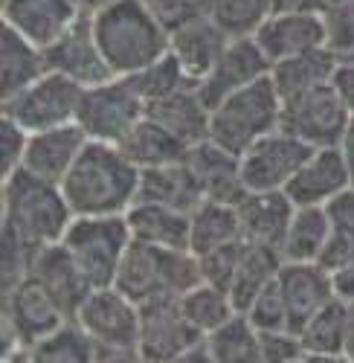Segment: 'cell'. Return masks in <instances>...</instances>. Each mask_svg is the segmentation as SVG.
<instances>
[{"mask_svg":"<svg viewBox=\"0 0 354 363\" xmlns=\"http://www.w3.org/2000/svg\"><path fill=\"white\" fill-rule=\"evenodd\" d=\"M62 192L76 216H125L139 192V169L120 145L87 140L62 180Z\"/></svg>","mask_w":354,"mask_h":363,"instance_id":"cell-1","label":"cell"},{"mask_svg":"<svg viewBox=\"0 0 354 363\" xmlns=\"http://www.w3.org/2000/svg\"><path fill=\"white\" fill-rule=\"evenodd\" d=\"M93 33L113 76L139 73L171 50V33L145 0H105L93 12Z\"/></svg>","mask_w":354,"mask_h":363,"instance_id":"cell-2","label":"cell"},{"mask_svg":"<svg viewBox=\"0 0 354 363\" xmlns=\"http://www.w3.org/2000/svg\"><path fill=\"white\" fill-rule=\"evenodd\" d=\"M76 213L64 192L23 166L4 177V227L21 235L33 250H44L64 238Z\"/></svg>","mask_w":354,"mask_h":363,"instance_id":"cell-3","label":"cell"},{"mask_svg":"<svg viewBox=\"0 0 354 363\" xmlns=\"http://www.w3.org/2000/svg\"><path fill=\"white\" fill-rule=\"evenodd\" d=\"M200 282V264L192 250H171L139 238H131L113 279V285L137 306L152 299H181Z\"/></svg>","mask_w":354,"mask_h":363,"instance_id":"cell-4","label":"cell"},{"mask_svg":"<svg viewBox=\"0 0 354 363\" xmlns=\"http://www.w3.org/2000/svg\"><path fill=\"white\" fill-rule=\"evenodd\" d=\"M276 128H282V96L268 73L212 108L210 140L241 157L256 140Z\"/></svg>","mask_w":354,"mask_h":363,"instance_id":"cell-5","label":"cell"},{"mask_svg":"<svg viewBox=\"0 0 354 363\" xmlns=\"http://www.w3.org/2000/svg\"><path fill=\"white\" fill-rule=\"evenodd\" d=\"M76 320L96 343V360H142L139 306L116 285L93 288L79 306Z\"/></svg>","mask_w":354,"mask_h":363,"instance_id":"cell-6","label":"cell"},{"mask_svg":"<svg viewBox=\"0 0 354 363\" xmlns=\"http://www.w3.org/2000/svg\"><path fill=\"white\" fill-rule=\"evenodd\" d=\"M131 227L125 216H76L62 245L79 264L91 288H108L116 279L120 262L131 245Z\"/></svg>","mask_w":354,"mask_h":363,"instance_id":"cell-7","label":"cell"},{"mask_svg":"<svg viewBox=\"0 0 354 363\" xmlns=\"http://www.w3.org/2000/svg\"><path fill=\"white\" fill-rule=\"evenodd\" d=\"M81 94H84V84H79L76 79L58 70H47L29 87H23L21 94L4 102V116L15 119L29 134L58 128V125L76 123Z\"/></svg>","mask_w":354,"mask_h":363,"instance_id":"cell-8","label":"cell"},{"mask_svg":"<svg viewBox=\"0 0 354 363\" xmlns=\"http://www.w3.org/2000/svg\"><path fill=\"white\" fill-rule=\"evenodd\" d=\"M348 123L351 111L346 108L331 82L282 99V128L314 148L340 145Z\"/></svg>","mask_w":354,"mask_h":363,"instance_id":"cell-9","label":"cell"},{"mask_svg":"<svg viewBox=\"0 0 354 363\" xmlns=\"http://www.w3.org/2000/svg\"><path fill=\"white\" fill-rule=\"evenodd\" d=\"M145 108L149 105L137 96V90L122 76H116L110 82L84 87L76 123L81 125L87 140L116 145L145 116Z\"/></svg>","mask_w":354,"mask_h":363,"instance_id":"cell-10","label":"cell"},{"mask_svg":"<svg viewBox=\"0 0 354 363\" xmlns=\"http://www.w3.org/2000/svg\"><path fill=\"white\" fill-rule=\"evenodd\" d=\"M314 155V145L287 134L285 128L256 140L241 155V180L247 192H276L290 184V177Z\"/></svg>","mask_w":354,"mask_h":363,"instance_id":"cell-11","label":"cell"},{"mask_svg":"<svg viewBox=\"0 0 354 363\" xmlns=\"http://www.w3.org/2000/svg\"><path fill=\"white\" fill-rule=\"evenodd\" d=\"M203 331L195 328L181 299H152L139 306V357L142 360H186L203 343Z\"/></svg>","mask_w":354,"mask_h":363,"instance_id":"cell-12","label":"cell"},{"mask_svg":"<svg viewBox=\"0 0 354 363\" xmlns=\"http://www.w3.org/2000/svg\"><path fill=\"white\" fill-rule=\"evenodd\" d=\"M44 55H47V70L64 73L84 87L116 79L105 62L99 44H96L93 12H79L76 21L64 29V33L50 47H44Z\"/></svg>","mask_w":354,"mask_h":363,"instance_id":"cell-13","label":"cell"},{"mask_svg":"<svg viewBox=\"0 0 354 363\" xmlns=\"http://www.w3.org/2000/svg\"><path fill=\"white\" fill-rule=\"evenodd\" d=\"M4 320L18 331V337L29 354V349H33L38 340L52 335V331L58 325H64L70 317L47 294V288L29 274L12 291L4 294Z\"/></svg>","mask_w":354,"mask_h":363,"instance_id":"cell-14","label":"cell"},{"mask_svg":"<svg viewBox=\"0 0 354 363\" xmlns=\"http://www.w3.org/2000/svg\"><path fill=\"white\" fill-rule=\"evenodd\" d=\"M270 67H273L270 58L261 52L256 38L253 35H239V38H232L227 44V50L221 52V58L215 62V67L210 70V76L200 79L195 87H198L200 99L206 102V108L212 111L229 94L247 87L250 82H256L261 76H268Z\"/></svg>","mask_w":354,"mask_h":363,"instance_id":"cell-15","label":"cell"},{"mask_svg":"<svg viewBox=\"0 0 354 363\" xmlns=\"http://www.w3.org/2000/svg\"><path fill=\"white\" fill-rule=\"evenodd\" d=\"M253 38L261 47V52L270 58V65H276L290 55L326 47V21L311 9L270 12L253 29Z\"/></svg>","mask_w":354,"mask_h":363,"instance_id":"cell-16","label":"cell"},{"mask_svg":"<svg viewBox=\"0 0 354 363\" xmlns=\"http://www.w3.org/2000/svg\"><path fill=\"white\" fill-rule=\"evenodd\" d=\"M351 184L354 180L343 145H326V148H314V155L290 177L285 192L297 206H326Z\"/></svg>","mask_w":354,"mask_h":363,"instance_id":"cell-17","label":"cell"},{"mask_svg":"<svg viewBox=\"0 0 354 363\" xmlns=\"http://www.w3.org/2000/svg\"><path fill=\"white\" fill-rule=\"evenodd\" d=\"M186 166L192 169L198 186L206 201H218L227 206H239L247 195V186L241 180V157L227 151L224 145L203 140L198 145H189Z\"/></svg>","mask_w":354,"mask_h":363,"instance_id":"cell-18","label":"cell"},{"mask_svg":"<svg viewBox=\"0 0 354 363\" xmlns=\"http://www.w3.org/2000/svg\"><path fill=\"white\" fill-rule=\"evenodd\" d=\"M279 282L287 302V328L297 335L326 302L337 296L331 270H326L319 262H285L279 270Z\"/></svg>","mask_w":354,"mask_h":363,"instance_id":"cell-19","label":"cell"},{"mask_svg":"<svg viewBox=\"0 0 354 363\" xmlns=\"http://www.w3.org/2000/svg\"><path fill=\"white\" fill-rule=\"evenodd\" d=\"M84 145H87V134L81 131L79 123L35 131V134H29L26 155H23L21 166L26 172H33V174L62 186L64 174L70 172V166L76 163V157L81 155Z\"/></svg>","mask_w":354,"mask_h":363,"instance_id":"cell-20","label":"cell"},{"mask_svg":"<svg viewBox=\"0 0 354 363\" xmlns=\"http://www.w3.org/2000/svg\"><path fill=\"white\" fill-rule=\"evenodd\" d=\"M229 41L232 35L212 15L195 18L183 26L171 29V52L177 55V62H181V67L195 84L210 76V70L215 67V62L221 58Z\"/></svg>","mask_w":354,"mask_h":363,"instance_id":"cell-21","label":"cell"},{"mask_svg":"<svg viewBox=\"0 0 354 363\" xmlns=\"http://www.w3.org/2000/svg\"><path fill=\"white\" fill-rule=\"evenodd\" d=\"M293 203L285 189L276 192H247L244 201L235 206L241 224V238L250 245H268V247H282L285 233L293 218Z\"/></svg>","mask_w":354,"mask_h":363,"instance_id":"cell-22","label":"cell"},{"mask_svg":"<svg viewBox=\"0 0 354 363\" xmlns=\"http://www.w3.org/2000/svg\"><path fill=\"white\" fill-rule=\"evenodd\" d=\"M44 288L47 294L62 306V311L76 320V311L84 302V296L91 294L93 288L87 285V279L81 277L79 264L73 262V256L67 253V247L58 241V245H50L44 250H38L35 262H33V270H29Z\"/></svg>","mask_w":354,"mask_h":363,"instance_id":"cell-23","label":"cell"},{"mask_svg":"<svg viewBox=\"0 0 354 363\" xmlns=\"http://www.w3.org/2000/svg\"><path fill=\"white\" fill-rule=\"evenodd\" d=\"M76 15L79 9L70 0H4V23L15 26L38 47H50Z\"/></svg>","mask_w":354,"mask_h":363,"instance_id":"cell-24","label":"cell"},{"mask_svg":"<svg viewBox=\"0 0 354 363\" xmlns=\"http://www.w3.org/2000/svg\"><path fill=\"white\" fill-rule=\"evenodd\" d=\"M131 235L149 245L171 247V250H192V213L174 209L166 203L134 201L125 213Z\"/></svg>","mask_w":354,"mask_h":363,"instance_id":"cell-25","label":"cell"},{"mask_svg":"<svg viewBox=\"0 0 354 363\" xmlns=\"http://www.w3.org/2000/svg\"><path fill=\"white\" fill-rule=\"evenodd\" d=\"M145 116H152L154 123L169 128L177 140H183L186 145H198L203 140H210L212 111L206 108V102L200 99L195 84H186L181 90H174L171 96L152 102L149 108H145Z\"/></svg>","mask_w":354,"mask_h":363,"instance_id":"cell-26","label":"cell"},{"mask_svg":"<svg viewBox=\"0 0 354 363\" xmlns=\"http://www.w3.org/2000/svg\"><path fill=\"white\" fill-rule=\"evenodd\" d=\"M44 73H47L44 47L21 35L15 26L4 23V33H0V99L4 102L12 99Z\"/></svg>","mask_w":354,"mask_h":363,"instance_id":"cell-27","label":"cell"},{"mask_svg":"<svg viewBox=\"0 0 354 363\" xmlns=\"http://www.w3.org/2000/svg\"><path fill=\"white\" fill-rule=\"evenodd\" d=\"M137 201L166 203V206H174V209H183V213H192V209L206 198L198 186L192 169L186 166V160H181V163L139 169Z\"/></svg>","mask_w":354,"mask_h":363,"instance_id":"cell-28","label":"cell"},{"mask_svg":"<svg viewBox=\"0 0 354 363\" xmlns=\"http://www.w3.org/2000/svg\"><path fill=\"white\" fill-rule=\"evenodd\" d=\"M122 148V155L137 166V169H152V166H166V163H181L186 157L189 145L177 140L169 128L154 123L152 116H142L139 123L116 143Z\"/></svg>","mask_w":354,"mask_h":363,"instance_id":"cell-29","label":"cell"},{"mask_svg":"<svg viewBox=\"0 0 354 363\" xmlns=\"http://www.w3.org/2000/svg\"><path fill=\"white\" fill-rule=\"evenodd\" d=\"M337 65H340V55L334 50L316 47V50H308V52H299V55H290V58H285V62H276L270 67V76H273L279 96L287 99V96L302 94V90H308V87L331 82Z\"/></svg>","mask_w":354,"mask_h":363,"instance_id":"cell-30","label":"cell"},{"mask_svg":"<svg viewBox=\"0 0 354 363\" xmlns=\"http://www.w3.org/2000/svg\"><path fill=\"white\" fill-rule=\"evenodd\" d=\"M329 235L331 221L326 206H297L279 253L285 262H319L329 247Z\"/></svg>","mask_w":354,"mask_h":363,"instance_id":"cell-31","label":"cell"},{"mask_svg":"<svg viewBox=\"0 0 354 363\" xmlns=\"http://www.w3.org/2000/svg\"><path fill=\"white\" fill-rule=\"evenodd\" d=\"M348 314H351V302L334 296L326 302L311 323L299 331L302 346H305V360H340L346 349V328H348Z\"/></svg>","mask_w":354,"mask_h":363,"instance_id":"cell-32","label":"cell"},{"mask_svg":"<svg viewBox=\"0 0 354 363\" xmlns=\"http://www.w3.org/2000/svg\"><path fill=\"white\" fill-rule=\"evenodd\" d=\"M285 259L276 247L268 245H250L244 247V256L239 262V270H235V279L229 285V296H232V306L239 314H244L250 308V302L258 296V291L273 282L279 277Z\"/></svg>","mask_w":354,"mask_h":363,"instance_id":"cell-33","label":"cell"},{"mask_svg":"<svg viewBox=\"0 0 354 363\" xmlns=\"http://www.w3.org/2000/svg\"><path fill=\"white\" fill-rule=\"evenodd\" d=\"M206 354L215 363H258L261 360V335L247 320V314H235L221 328L203 337Z\"/></svg>","mask_w":354,"mask_h":363,"instance_id":"cell-34","label":"cell"},{"mask_svg":"<svg viewBox=\"0 0 354 363\" xmlns=\"http://www.w3.org/2000/svg\"><path fill=\"white\" fill-rule=\"evenodd\" d=\"M241 238V224L235 206L218 203V201H200L192 209V253L203 256L227 241Z\"/></svg>","mask_w":354,"mask_h":363,"instance_id":"cell-35","label":"cell"},{"mask_svg":"<svg viewBox=\"0 0 354 363\" xmlns=\"http://www.w3.org/2000/svg\"><path fill=\"white\" fill-rule=\"evenodd\" d=\"M26 360H38V363H87L96 360V343L91 335L79 325V320H67L64 325H58L52 335L38 340L29 349Z\"/></svg>","mask_w":354,"mask_h":363,"instance_id":"cell-36","label":"cell"},{"mask_svg":"<svg viewBox=\"0 0 354 363\" xmlns=\"http://www.w3.org/2000/svg\"><path fill=\"white\" fill-rule=\"evenodd\" d=\"M181 308L186 314V320L200 328L203 335H210V331L221 328L227 320H232L235 314V306H232V296L229 291L224 288H215L210 282H200L195 288H189L183 296H181Z\"/></svg>","mask_w":354,"mask_h":363,"instance_id":"cell-37","label":"cell"},{"mask_svg":"<svg viewBox=\"0 0 354 363\" xmlns=\"http://www.w3.org/2000/svg\"><path fill=\"white\" fill-rule=\"evenodd\" d=\"M326 209L331 221V235L319 264L326 270H334L354 259V184L346 192H340L334 201H329Z\"/></svg>","mask_w":354,"mask_h":363,"instance_id":"cell-38","label":"cell"},{"mask_svg":"<svg viewBox=\"0 0 354 363\" xmlns=\"http://www.w3.org/2000/svg\"><path fill=\"white\" fill-rule=\"evenodd\" d=\"M134 90H137V96L145 102V105H152L157 99H166L171 96L174 90H181L186 84H195L186 70L181 67V62H177V55L169 50L163 58H157L154 65H149L145 70L139 73H131V76H122Z\"/></svg>","mask_w":354,"mask_h":363,"instance_id":"cell-39","label":"cell"},{"mask_svg":"<svg viewBox=\"0 0 354 363\" xmlns=\"http://www.w3.org/2000/svg\"><path fill=\"white\" fill-rule=\"evenodd\" d=\"M270 15V0H215L212 18L232 38L253 35V29Z\"/></svg>","mask_w":354,"mask_h":363,"instance_id":"cell-40","label":"cell"},{"mask_svg":"<svg viewBox=\"0 0 354 363\" xmlns=\"http://www.w3.org/2000/svg\"><path fill=\"white\" fill-rule=\"evenodd\" d=\"M244 247H247V241L244 238H235V241H227V245H221V247H215L210 253L198 256L200 279L215 285V288L229 291V285L235 279V270H239V262L244 256Z\"/></svg>","mask_w":354,"mask_h":363,"instance_id":"cell-41","label":"cell"},{"mask_svg":"<svg viewBox=\"0 0 354 363\" xmlns=\"http://www.w3.org/2000/svg\"><path fill=\"white\" fill-rule=\"evenodd\" d=\"M244 314L258 331H285L287 328V302H285L279 277L258 291V296L250 302V308Z\"/></svg>","mask_w":354,"mask_h":363,"instance_id":"cell-42","label":"cell"},{"mask_svg":"<svg viewBox=\"0 0 354 363\" xmlns=\"http://www.w3.org/2000/svg\"><path fill=\"white\" fill-rule=\"evenodd\" d=\"M322 21H326V47L334 50L340 58L354 55V0L322 15Z\"/></svg>","mask_w":354,"mask_h":363,"instance_id":"cell-43","label":"cell"},{"mask_svg":"<svg viewBox=\"0 0 354 363\" xmlns=\"http://www.w3.org/2000/svg\"><path fill=\"white\" fill-rule=\"evenodd\" d=\"M26 143H29L26 128H21L9 116L0 119V174L4 177H9L15 169H21L23 155H26Z\"/></svg>","mask_w":354,"mask_h":363,"instance_id":"cell-44","label":"cell"},{"mask_svg":"<svg viewBox=\"0 0 354 363\" xmlns=\"http://www.w3.org/2000/svg\"><path fill=\"white\" fill-rule=\"evenodd\" d=\"M261 335V360L268 363H290L305 360V346L297 331H258Z\"/></svg>","mask_w":354,"mask_h":363,"instance_id":"cell-45","label":"cell"},{"mask_svg":"<svg viewBox=\"0 0 354 363\" xmlns=\"http://www.w3.org/2000/svg\"><path fill=\"white\" fill-rule=\"evenodd\" d=\"M331 84L340 94V99L346 102V108L354 113V62L340 58V65L334 67V76H331Z\"/></svg>","mask_w":354,"mask_h":363,"instance_id":"cell-46","label":"cell"},{"mask_svg":"<svg viewBox=\"0 0 354 363\" xmlns=\"http://www.w3.org/2000/svg\"><path fill=\"white\" fill-rule=\"evenodd\" d=\"M331 282H334V294L354 306V259L331 270Z\"/></svg>","mask_w":354,"mask_h":363,"instance_id":"cell-47","label":"cell"},{"mask_svg":"<svg viewBox=\"0 0 354 363\" xmlns=\"http://www.w3.org/2000/svg\"><path fill=\"white\" fill-rule=\"evenodd\" d=\"M343 151H346V160H348V169H351V180H354V113H351V123L346 128V137H343Z\"/></svg>","mask_w":354,"mask_h":363,"instance_id":"cell-48","label":"cell"},{"mask_svg":"<svg viewBox=\"0 0 354 363\" xmlns=\"http://www.w3.org/2000/svg\"><path fill=\"white\" fill-rule=\"evenodd\" d=\"M308 6L311 0H270V12H299Z\"/></svg>","mask_w":354,"mask_h":363,"instance_id":"cell-49","label":"cell"},{"mask_svg":"<svg viewBox=\"0 0 354 363\" xmlns=\"http://www.w3.org/2000/svg\"><path fill=\"white\" fill-rule=\"evenodd\" d=\"M346 4H351V0H311V12H316V15H329V12H334V9H340V6H346Z\"/></svg>","mask_w":354,"mask_h":363,"instance_id":"cell-50","label":"cell"},{"mask_svg":"<svg viewBox=\"0 0 354 363\" xmlns=\"http://www.w3.org/2000/svg\"><path fill=\"white\" fill-rule=\"evenodd\" d=\"M343 360H354V306L348 314V328H346V349H343Z\"/></svg>","mask_w":354,"mask_h":363,"instance_id":"cell-51","label":"cell"}]
</instances>
